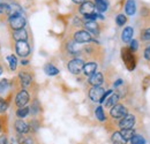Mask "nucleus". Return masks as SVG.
Here are the masks:
<instances>
[{
	"mask_svg": "<svg viewBox=\"0 0 150 144\" xmlns=\"http://www.w3.org/2000/svg\"><path fill=\"white\" fill-rule=\"evenodd\" d=\"M83 67H84V62L81 59H73L68 62V71L75 75L80 74L81 71H83Z\"/></svg>",
	"mask_w": 150,
	"mask_h": 144,
	"instance_id": "nucleus-1",
	"label": "nucleus"
},
{
	"mask_svg": "<svg viewBox=\"0 0 150 144\" xmlns=\"http://www.w3.org/2000/svg\"><path fill=\"white\" fill-rule=\"evenodd\" d=\"M9 24L14 30L23 29V27L25 25V18L22 15H12L9 16Z\"/></svg>",
	"mask_w": 150,
	"mask_h": 144,
	"instance_id": "nucleus-2",
	"label": "nucleus"
},
{
	"mask_svg": "<svg viewBox=\"0 0 150 144\" xmlns=\"http://www.w3.org/2000/svg\"><path fill=\"white\" fill-rule=\"evenodd\" d=\"M104 93H105V91H104L103 88H100V87H94L93 89H90V91H89V98L93 102L100 103Z\"/></svg>",
	"mask_w": 150,
	"mask_h": 144,
	"instance_id": "nucleus-3",
	"label": "nucleus"
},
{
	"mask_svg": "<svg viewBox=\"0 0 150 144\" xmlns=\"http://www.w3.org/2000/svg\"><path fill=\"white\" fill-rule=\"evenodd\" d=\"M111 115L114 119H122L124 116L127 115V109L125 106H122L120 104H117L111 109Z\"/></svg>",
	"mask_w": 150,
	"mask_h": 144,
	"instance_id": "nucleus-4",
	"label": "nucleus"
},
{
	"mask_svg": "<svg viewBox=\"0 0 150 144\" xmlns=\"http://www.w3.org/2000/svg\"><path fill=\"white\" fill-rule=\"evenodd\" d=\"M16 53L19 54L20 56H22V58L27 56L28 54L30 53V46L27 43V40H24V42H18L16 43Z\"/></svg>",
	"mask_w": 150,
	"mask_h": 144,
	"instance_id": "nucleus-5",
	"label": "nucleus"
},
{
	"mask_svg": "<svg viewBox=\"0 0 150 144\" xmlns=\"http://www.w3.org/2000/svg\"><path fill=\"white\" fill-rule=\"evenodd\" d=\"M29 102V95L25 90H21L18 93L16 98H15V103L19 107H24L27 105V103Z\"/></svg>",
	"mask_w": 150,
	"mask_h": 144,
	"instance_id": "nucleus-6",
	"label": "nucleus"
},
{
	"mask_svg": "<svg viewBox=\"0 0 150 144\" xmlns=\"http://www.w3.org/2000/svg\"><path fill=\"white\" fill-rule=\"evenodd\" d=\"M74 38H75V42H76V43H88V42L91 40V36L89 35V32L83 31V30L75 32Z\"/></svg>",
	"mask_w": 150,
	"mask_h": 144,
	"instance_id": "nucleus-7",
	"label": "nucleus"
},
{
	"mask_svg": "<svg viewBox=\"0 0 150 144\" xmlns=\"http://www.w3.org/2000/svg\"><path fill=\"white\" fill-rule=\"evenodd\" d=\"M134 124H135V118L133 115H126L121 119L119 126L122 129H128V128H133Z\"/></svg>",
	"mask_w": 150,
	"mask_h": 144,
	"instance_id": "nucleus-8",
	"label": "nucleus"
},
{
	"mask_svg": "<svg viewBox=\"0 0 150 144\" xmlns=\"http://www.w3.org/2000/svg\"><path fill=\"white\" fill-rule=\"evenodd\" d=\"M94 11H95V5L93 4V2H90V1H86V2L81 4L80 12H81L82 14H84V15H87V14H91V13H94Z\"/></svg>",
	"mask_w": 150,
	"mask_h": 144,
	"instance_id": "nucleus-9",
	"label": "nucleus"
},
{
	"mask_svg": "<svg viewBox=\"0 0 150 144\" xmlns=\"http://www.w3.org/2000/svg\"><path fill=\"white\" fill-rule=\"evenodd\" d=\"M89 83L94 87H100V84L103 83V75L102 73H94L90 77H89Z\"/></svg>",
	"mask_w": 150,
	"mask_h": 144,
	"instance_id": "nucleus-10",
	"label": "nucleus"
},
{
	"mask_svg": "<svg viewBox=\"0 0 150 144\" xmlns=\"http://www.w3.org/2000/svg\"><path fill=\"white\" fill-rule=\"evenodd\" d=\"M13 38L16 42H24L28 38V34H27V31L24 29H19V30H15L13 32Z\"/></svg>",
	"mask_w": 150,
	"mask_h": 144,
	"instance_id": "nucleus-11",
	"label": "nucleus"
},
{
	"mask_svg": "<svg viewBox=\"0 0 150 144\" xmlns=\"http://www.w3.org/2000/svg\"><path fill=\"white\" fill-rule=\"evenodd\" d=\"M15 129L18 130V133L19 134H25V133H28L29 131V126L23 121V120H18L16 122H15Z\"/></svg>",
	"mask_w": 150,
	"mask_h": 144,
	"instance_id": "nucleus-12",
	"label": "nucleus"
},
{
	"mask_svg": "<svg viewBox=\"0 0 150 144\" xmlns=\"http://www.w3.org/2000/svg\"><path fill=\"white\" fill-rule=\"evenodd\" d=\"M132 37H133V29L132 27H127L124 29L122 34H121V39L124 43H128L132 40Z\"/></svg>",
	"mask_w": 150,
	"mask_h": 144,
	"instance_id": "nucleus-13",
	"label": "nucleus"
},
{
	"mask_svg": "<svg viewBox=\"0 0 150 144\" xmlns=\"http://www.w3.org/2000/svg\"><path fill=\"white\" fill-rule=\"evenodd\" d=\"M96 69H97V65L95 62L86 64L84 67H83V72L87 76H91L94 73H96Z\"/></svg>",
	"mask_w": 150,
	"mask_h": 144,
	"instance_id": "nucleus-14",
	"label": "nucleus"
},
{
	"mask_svg": "<svg viewBox=\"0 0 150 144\" xmlns=\"http://www.w3.org/2000/svg\"><path fill=\"white\" fill-rule=\"evenodd\" d=\"M125 11H126V14H128V15H134L135 14V12H136V4H135L134 0H128L126 2Z\"/></svg>",
	"mask_w": 150,
	"mask_h": 144,
	"instance_id": "nucleus-15",
	"label": "nucleus"
},
{
	"mask_svg": "<svg viewBox=\"0 0 150 144\" xmlns=\"http://www.w3.org/2000/svg\"><path fill=\"white\" fill-rule=\"evenodd\" d=\"M19 76H20V80H21V83H22L23 87L30 85V83H31V76H30L28 73L21 72Z\"/></svg>",
	"mask_w": 150,
	"mask_h": 144,
	"instance_id": "nucleus-16",
	"label": "nucleus"
},
{
	"mask_svg": "<svg viewBox=\"0 0 150 144\" xmlns=\"http://www.w3.org/2000/svg\"><path fill=\"white\" fill-rule=\"evenodd\" d=\"M84 27L87 28L88 31L93 32V34H95V35L98 34V25H97V23H96L95 21H88V22L84 24Z\"/></svg>",
	"mask_w": 150,
	"mask_h": 144,
	"instance_id": "nucleus-17",
	"label": "nucleus"
},
{
	"mask_svg": "<svg viewBox=\"0 0 150 144\" xmlns=\"http://www.w3.org/2000/svg\"><path fill=\"white\" fill-rule=\"evenodd\" d=\"M112 143L113 144H126L127 141L122 137L121 133H114L112 135Z\"/></svg>",
	"mask_w": 150,
	"mask_h": 144,
	"instance_id": "nucleus-18",
	"label": "nucleus"
},
{
	"mask_svg": "<svg viewBox=\"0 0 150 144\" xmlns=\"http://www.w3.org/2000/svg\"><path fill=\"white\" fill-rule=\"evenodd\" d=\"M95 7L99 13H103V12L106 11L108 5H106V2L104 0H95Z\"/></svg>",
	"mask_w": 150,
	"mask_h": 144,
	"instance_id": "nucleus-19",
	"label": "nucleus"
},
{
	"mask_svg": "<svg viewBox=\"0 0 150 144\" xmlns=\"http://www.w3.org/2000/svg\"><path fill=\"white\" fill-rule=\"evenodd\" d=\"M44 72H45V74H47L49 76H56L57 74L59 73V71L54 66H52V65L47 64V65L44 67Z\"/></svg>",
	"mask_w": 150,
	"mask_h": 144,
	"instance_id": "nucleus-20",
	"label": "nucleus"
},
{
	"mask_svg": "<svg viewBox=\"0 0 150 144\" xmlns=\"http://www.w3.org/2000/svg\"><path fill=\"white\" fill-rule=\"evenodd\" d=\"M121 135H122V137L126 140V141H129L133 138V136L135 135V131L132 129V128H128V129H122L121 131Z\"/></svg>",
	"mask_w": 150,
	"mask_h": 144,
	"instance_id": "nucleus-21",
	"label": "nucleus"
},
{
	"mask_svg": "<svg viewBox=\"0 0 150 144\" xmlns=\"http://www.w3.org/2000/svg\"><path fill=\"white\" fill-rule=\"evenodd\" d=\"M117 102H118V96L112 93V95L104 102V104H105L106 107H112L114 105H117Z\"/></svg>",
	"mask_w": 150,
	"mask_h": 144,
	"instance_id": "nucleus-22",
	"label": "nucleus"
},
{
	"mask_svg": "<svg viewBox=\"0 0 150 144\" xmlns=\"http://www.w3.org/2000/svg\"><path fill=\"white\" fill-rule=\"evenodd\" d=\"M7 61L9 62V68L12 71H15L16 69V65H18V60L14 55H8L7 56Z\"/></svg>",
	"mask_w": 150,
	"mask_h": 144,
	"instance_id": "nucleus-23",
	"label": "nucleus"
},
{
	"mask_svg": "<svg viewBox=\"0 0 150 144\" xmlns=\"http://www.w3.org/2000/svg\"><path fill=\"white\" fill-rule=\"evenodd\" d=\"M29 112H30V108L28 107H20L18 109V112H16V115L19 116V118H24V116H27L28 114H29Z\"/></svg>",
	"mask_w": 150,
	"mask_h": 144,
	"instance_id": "nucleus-24",
	"label": "nucleus"
},
{
	"mask_svg": "<svg viewBox=\"0 0 150 144\" xmlns=\"http://www.w3.org/2000/svg\"><path fill=\"white\" fill-rule=\"evenodd\" d=\"M8 88H9V83H8L7 80H2V81H0V95L7 92V91H8Z\"/></svg>",
	"mask_w": 150,
	"mask_h": 144,
	"instance_id": "nucleus-25",
	"label": "nucleus"
},
{
	"mask_svg": "<svg viewBox=\"0 0 150 144\" xmlns=\"http://www.w3.org/2000/svg\"><path fill=\"white\" fill-rule=\"evenodd\" d=\"M95 114H96V118L99 120V121H105V115H104V112H103V108L100 107H97L96 111H95Z\"/></svg>",
	"mask_w": 150,
	"mask_h": 144,
	"instance_id": "nucleus-26",
	"label": "nucleus"
},
{
	"mask_svg": "<svg viewBox=\"0 0 150 144\" xmlns=\"http://www.w3.org/2000/svg\"><path fill=\"white\" fill-rule=\"evenodd\" d=\"M132 144H144V138L140 135H134L131 140Z\"/></svg>",
	"mask_w": 150,
	"mask_h": 144,
	"instance_id": "nucleus-27",
	"label": "nucleus"
},
{
	"mask_svg": "<svg viewBox=\"0 0 150 144\" xmlns=\"http://www.w3.org/2000/svg\"><path fill=\"white\" fill-rule=\"evenodd\" d=\"M84 18H87L88 21H95L96 18H103V16L94 12V13H91V14H87V15H84Z\"/></svg>",
	"mask_w": 150,
	"mask_h": 144,
	"instance_id": "nucleus-28",
	"label": "nucleus"
},
{
	"mask_svg": "<svg viewBox=\"0 0 150 144\" xmlns=\"http://www.w3.org/2000/svg\"><path fill=\"white\" fill-rule=\"evenodd\" d=\"M115 22H117V24H118V25H124V24L126 23V16H125V15H122V14L118 15L117 18H115Z\"/></svg>",
	"mask_w": 150,
	"mask_h": 144,
	"instance_id": "nucleus-29",
	"label": "nucleus"
},
{
	"mask_svg": "<svg viewBox=\"0 0 150 144\" xmlns=\"http://www.w3.org/2000/svg\"><path fill=\"white\" fill-rule=\"evenodd\" d=\"M67 49H68V51L72 52V53H76V52L79 51V46L76 45V43H69L68 46H67Z\"/></svg>",
	"mask_w": 150,
	"mask_h": 144,
	"instance_id": "nucleus-30",
	"label": "nucleus"
},
{
	"mask_svg": "<svg viewBox=\"0 0 150 144\" xmlns=\"http://www.w3.org/2000/svg\"><path fill=\"white\" fill-rule=\"evenodd\" d=\"M30 109H31V113H33V114H37L38 111H39V105H38L37 100L34 102V104L31 105V108H30Z\"/></svg>",
	"mask_w": 150,
	"mask_h": 144,
	"instance_id": "nucleus-31",
	"label": "nucleus"
},
{
	"mask_svg": "<svg viewBox=\"0 0 150 144\" xmlns=\"http://www.w3.org/2000/svg\"><path fill=\"white\" fill-rule=\"evenodd\" d=\"M7 109V103L0 98V113H5Z\"/></svg>",
	"mask_w": 150,
	"mask_h": 144,
	"instance_id": "nucleus-32",
	"label": "nucleus"
},
{
	"mask_svg": "<svg viewBox=\"0 0 150 144\" xmlns=\"http://www.w3.org/2000/svg\"><path fill=\"white\" fill-rule=\"evenodd\" d=\"M142 39L143 40H149L150 39V28L142 32Z\"/></svg>",
	"mask_w": 150,
	"mask_h": 144,
	"instance_id": "nucleus-33",
	"label": "nucleus"
},
{
	"mask_svg": "<svg viewBox=\"0 0 150 144\" xmlns=\"http://www.w3.org/2000/svg\"><path fill=\"white\" fill-rule=\"evenodd\" d=\"M139 47V43L136 40H132L131 42V50L132 51H136Z\"/></svg>",
	"mask_w": 150,
	"mask_h": 144,
	"instance_id": "nucleus-34",
	"label": "nucleus"
},
{
	"mask_svg": "<svg viewBox=\"0 0 150 144\" xmlns=\"http://www.w3.org/2000/svg\"><path fill=\"white\" fill-rule=\"evenodd\" d=\"M8 9H9V6H7V5H1V4H0V13H2L4 11H7V12H8Z\"/></svg>",
	"mask_w": 150,
	"mask_h": 144,
	"instance_id": "nucleus-35",
	"label": "nucleus"
},
{
	"mask_svg": "<svg viewBox=\"0 0 150 144\" xmlns=\"http://www.w3.org/2000/svg\"><path fill=\"white\" fill-rule=\"evenodd\" d=\"M0 144H7V137H6V135H1L0 136Z\"/></svg>",
	"mask_w": 150,
	"mask_h": 144,
	"instance_id": "nucleus-36",
	"label": "nucleus"
},
{
	"mask_svg": "<svg viewBox=\"0 0 150 144\" xmlns=\"http://www.w3.org/2000/svg\"><path fill=\"white\" fill-rule=\"evenodd\" d=\"M144 56H146V59H148V60H150V46L144 51Z\"/></svg>",
	"mask_w": 150,
	"mask_h": 144,
	"instance_id": "nucleus-37",
	"label": "nucleus"
},
{
	"mask_svg": "<svg viewBox=\"0 0 150 144\" xmlns=\"http://www.w3.org/2000/svg\"><path fill=\"white\" fill-rule=\"evenodd\" d=\"M122 83V81L121 80H118V81H115V83H114V87H118V85H120Z\"/></svg>",
	"mask_w": 150,
	"mask_h": 144,
	"instance_id": "nucleus-38",
	"label": "nucleus"
},
{
	"mask_svg": "<svg viewBox=\"0 0 150 144\" xmlns=\"http://www.w3.org/2000/svg\"><path fill=\"white\" fill-rule=\"evenodd\" d=\"M75 4H83V2H86L87 0H73Z\"/></svg>",
	"mask_w": 150,
	"mask_h": 144,
	"instance_id": "nucleus-39",
	"label": "nucleus"
},
{
	"mask_svg": "<svg viewBox=\"0 0 150 144\" xmlns=\"http://www.w3.org/2000/svg\"><path fill=\"white\" fill-rule=\"evenodd\" d=\"M21 64H22L23 66H25V65L28 64V61H27V60H22V61H21Z\"/></svg>",
	"mask_w": 150,
	"mask_h": 144,
	"instance_id": "nucleus-40",
	"label": "nucleus"
},
{
	"mask_svg": "<svg viewBox=\"0 0 150 144\" xmlns=\"http://www.w3.org/2000/svg\"><path fill=\"white\" fill-rule=\"evenodd\" d=\"M1 73H2V68H1V67H0V74H1Z\"/></svg>",
	"mask_w": 150,
	"mask_h": 144,
	"instance_id": "nucleus-41",
	"label": "nucleus"
},
{
	"mask_svg": "<svg viewBox=\"0 0 150 144\" xmlns=\"http://www.w3.org/2000/svg\"><path fill=\"white\" fill-rule=\"evenodd\" d=\"M0 131H1V126H0Z\"/></svg>",
	"mask_w": 150,
	"mask_h": 144,
	"instance_id": "nucleus-42",
	"label": "nucleus"
}]
</instances>
